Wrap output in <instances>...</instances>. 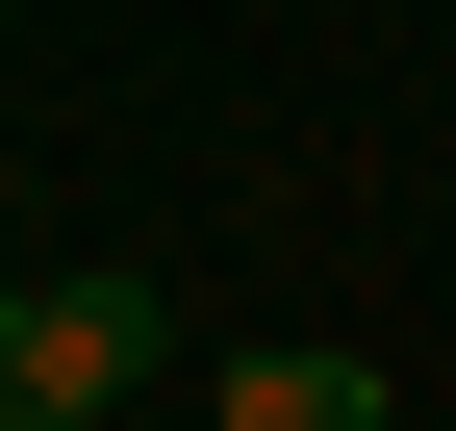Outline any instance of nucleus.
Listing matches in <instances>:
<instances>
[{
  "label": "nucleus",
  "mask_w": 456,
  "mask_h": 431,
  "mask_svg": "<svg viewBox=\"0 0 456 431\" xmlns=\"http://www.w3.org/2000/svg\"><path fill=\"white\" fill-rule=\"evenodd\" d=\"M152 355H178V305H152V280H51V355H26V381H51V406H127Z\"/></svg>",
  "instance_id": "1"
},
{
  "label": "nucleus",
  "mask_w": 456,
  "mask_h": 431,
  "mask_svg": "<svg viewBox=\"0 0 456 431\" xmlns=\"http://www.w3.org/2000/svg\"><path fill=\"white\" fill-rule=\"evenodd\" d=\"M203 406H228V431H380V381H355V355H228Z\"/></svg>",
  "instance_id": "2"
},
{
  "label": "nucleus",
  "mask_w": 456,
  "mask_h": 431,
  "mask_svg": "<svg viewBox=\"0 0 456 431\" xmlns=\"http://www.w3.org/2000/svg\"><path fill=\"white\" fill-rule=\"evenodd\" d=\"M0 431H102V406H51V381H26V406H0Z\"/></svg>",
  "instance_id": "4"
},
{
  "label": "nucleus",
  "mask_w": 456,
  "mask_h": 431,
  "mask_svg": "<svg viewBox=\"0 0 456 431\" xmlns=\"http://www.w3.org/2000/svg\"><path fill=\"white\" fill-rule=\"evenodd\" d=\"M26 355H51V280H0V406H26Z\"/></svg>",
  "instance_id": "3"
}]
</instances>
